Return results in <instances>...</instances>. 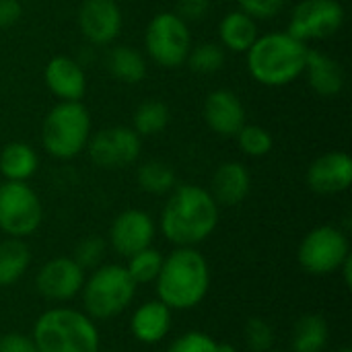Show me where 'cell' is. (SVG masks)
I'll return each instance as SVG.
<instances>
[{"label":"cell","mask_w":352,"mask_h":352,"mask_svg":"<svg viewBox=\"0 0 352 352\" xmlns=\"http://www.w3.org/2000/svg\"><path fill=\"white\" fill-rule=\"evenodd\" d=\"M144 50L161 68H179L192 50L190 25L175 12H157L144 31Z\"/></svg>","instance_id":"obj_7"},{"label":"cell","mask_w":352,"mask_h":352,"mask_svg":"<svg viewBox=\"0 0 352 352\" xmlns=\"http://www.w3.org/2000/svg\"><path fill=\"white\" fill-rule=\"evenodd\" d=\"M237 2H239V10L252 16L254 21L274 19L287 6V0H237Z\"/></svg>","instance_id":"obj_34"},{"label":"cell","mask_w":352,"mask_h":352,"mask_svg":"<svg viewBox=\"0 0 352 352\" xmlns=\"http://www.w3.org/2000/svg\"><path fill=\"white\" fill-rule=\"evenodd\" d=\"M31 338L37 352H99L101 338L95 320L82 309L52 307L35 324Z\"/></svg>","instance_id":"obj_4"},{"label":"cell","mask_w":352,"mask_h":352,"mask_svg":"<svg viewBox=\"0 0 352 352\" xmlns=\"http://www.w3.org/2000/svg\"><path fill=\"white\" fill-rule=\"evenodd\" d=\"M217 352H237V346L231 342H217Z\"/></svg>","instance_id":"obj_39"},{"label":"cell","mask_w":352,"mask_h":352,"mask_svg":"<svg viewBox=\"0 0 352 352\" xmlns=\"http://www.w3.org/2000/svg\"><path fill=\"white\" fill-rule=\"evenodd\" d=\"M0 352H37L31 336L23 332H8L0 336Z\"/></svg>","instance_id":"obj_35"},{"label":"cell","mask_w":352,"mask_h":352,"mask_svg":"<svg viewBox=\"0 0 352 352\" xmlns=\"http://www.w3.org/2000/svg\"><path fill=\"white\" fill-rule=\"evenodd\" d=\"M235 138H237L241 153L254 159L266 157L274 144L272 134L264 126H258V124H243L241 130L235 134Z\"/></svg>","instance_id":"obj_30"},{"label":"cell","mask_w":352,"mask_h":352,"mask_svg":"<svg viewBox=\"0 0 352 352\" xmlns=\"http://www.w3.org/2000/svg\"><path fill=\"white\" fill-rule=\"evenodd\" d=\"M303 72L307 76L311 91L318 93L320 97H336L344 89V82H346L342 64L334 60L332 56L318 52V50L307 52Z\"/></svg>","instance_id":"obj_20"},{"label":"cell","mask_w":352,"mask_h":352,"mask_svg":"<svg viewBox=\"0 0 352 352\" xmlns=\"http://www.w3.org/2000/svg\"><path fill=\"white\" fill-rule=\"evenodd\" d=\"M188 66L196 74H214L223 68L225 64V50L221 43H198L190 50L188 54Z\"/></svg>","instance_id":"obj_29"},{"label":"cell","mask_w":352,"mask_h":352,"mask_svg":"<svg viewBox=\"0 0 352 352\" xmlns=\"http://www.w3.org/2000/svg\"><path fill=\"white\" fill-rule=\"evenodd\" d=\"M202 113L208 128L223 138H233L245 124V107L239 95L231 89H217L208 93Z\"/></svg>","instance_id":"obj_16"},{"label":"cell","mask_w":352,"mask_h":352,"mask_svg":"<svg viewBox=\"0 0 352 352\" xmlns=\"http://www.w3.org/2000/svg\"><path fill=\"white\" fill-rule=\"evenodd\" d=\"M167 352H217V340L206 332L192 330L177 336L169 344Z\"/></svg>","instance_id":"obj_33"},{"label":"cell","mask_w":352,"mask_h":352,"mask_svg":"<svg viewBox=\"0 0 352 352\" xmlns=\"http://www.w3.org/2000/svg\"><path fill=\"white\" fill-rule=\"evenodd\" d=\"M39 157L27 142H8L0 151V175L6 182H27L35 175Z\"/></svg>","instance_id":"obj_22"},{"label":"cell","mask_w":352,"mask_h":352,"mask_svg":"<svg viewBox=\"0 0 352 352\" xmlns=\"http://www.w3.org/2000/svg\"><path fill=\"white\" fill-rule=\"evenodd\" d=\"M155 287L157 299L171 311L194 309L204 301L210 289L208 260L196 248H175L163 258Z\"/></svg>","instance_id":"obj_2"},{"label":"cell","mask_w":352,"mask_h":352,"mask_svg":"<svg viewBox=\"0 0 352 352\" xmlns=\"http://www.w3.org/2000/svg\"><path fill=\"white\" fill-rule=\"evenodd\" d=\"M173 326V311L159 299L144 301L130 318V334L140 344H159L167 338Z\"/></svg>","instance_id":"obj_18"},{"label":"cell","mask_w":352,"mask_h":352,"mask_svg":"<svg viewBox=\"0 0 352 352\" xmlns=\"http://www.w3.org/2000/svg\"><path fill=\"white\" fill-rule=\"evenodd\" d=\"M124 19L116 0H82L78 8V29L93 45H109L118 39Z\"/></svg>","instance_id":"obj_14"},{"label":"cell","mask_w":352,"mask_h":352,"mask_svg":"<svg viewBox=\"0 0 352 352\" xmlns=\"http://www.w3.org/2000/svg\"><path fill=\"white\" fill-rule=\"evenodd\" d=\"M167 196L159 229L171 245L196 248L217 231L221 206L208 190L196 184H184L175 186Z\"/></svg>","instance_id":"obj_1"},{"label":"cell","mask_w":352,"mask_h":352,"mask_svg":"<svg viewBox=\"0 0 352 352\" xmlns=\"http://www.w3.org/2000/svg\"><path fill=\"white\" fill-rule=\"evenodd\" d=\"M330 340V328L324 316L305 314L293 328V352H324Z\"/></svg>","instance_id":"obj_24"},{"label":"cell","mask_w":352,"mask_h":352,"mask_svg":"<svg viewBox=\"0 0 352 352\" xmlns=\"http://www.w3.org/2000/svg\"><path fill=\"white\" fill-rule=\"evenodd\" d=\"M43 80L60 101H80L87 93V74L70 56H54L45 64Z\"/></svg>","instance_id":"obj_17"},{"label":"cell","mask_w":352,"mask_h":352,"mask_svg":"<svg viewBox=\"0 0 352 352\" xmlns=\"http://www.w3.org/2000/svg\"><path fill=\"white\" fill-rule=\"evenodd\" d=\"M107 70L113 78L126 85H136L146 76V60L132 45H116L109 50Z\"/></svg>","instance_id":"obj_25"},{"label":"cell","mask_w":352,"mask_h":352,"mask_svg":"<svg viewBox=\"0 0 352 352\" xmlns=\"http://www.w3.org/2000/svg\"><path fill=\"white\" fill-rule=\"evenodd\" d=\"M23 16V4L19 0H0V29H8Z\"/></svg>","instance_id":"obj_37"},{"label":"cell","mask_w":352,"mask_h":352,"mask_svg":"<svg viewBox=\"0 0 352 352\" xmlns=\"http://www.w3.org/2000/svg\"><path fill=\"white\" fill-rule=\"evenodd\" d=\"M99 352H111V351H99Z\"/></svg>","instance_id":"obj_42"},{"label":"cell","mask_w":352,"mask_h":352,"mask_svg":"<svg viewBox=\"0 0 352 352\" xmlns=\"http://www.w3.org/2000/svg\"><path fill=\"white\" fill-rule=\"evenodd\" d=\"M250 190H252L250 169L239 161H227L217 167L208 192L219 206H237L250 196Z\"/></svg>","instance_id":"obj_19"},{"label":"cell","mask_w":352,"mask_h":352,"mask_svg":"<svg viewBox=\"0 0 352 352\" xmlns=\"http://www.w3.org/2000/svg\"><path fill=\"white\" fill-rule=\"evenodd\" d=\"M163 254L159 250H155L153 245L146 250H140L138 254L130 256L126 262V270L132 276V280L136 285H151L157 280L161 266H163Z\"/></svg>","instance_id":"obj_28"},{"label":"cell","mask_w":352,"mask_h":352,"mask_svg":"<svg viewBox=\"0 0 352 352\" xmlns=\"http://www.w3.org/2000/svg\"><path fill=\"white\" fill-rule=\"evenodd\" d=\"M89 159L101 169H122L138 161L142 140L130 126H111L89 138Z\"/></svg>","instance_id":"obj_11"},{"label":"cell","mask_w":352,"mask_h":352,"mask_svg":"<svg viewBox=\"0 0 352 352\" xmlns=\"http://www.w3.org/2000/svg\"><path fill=\"white\" fill-rule=\"evenodd\" d=\"M41 200L27 182L0 184V231L6 237L25 239L41 227Z\"/></svg>","instance_id":"obj_9"},{"label":"cell","mask_w":352,"mask_h":352,"mask_svg":"<svg viewBox=\"0 0 352 352\" xmlns=\"http://www.w3.org/2000/svg\"><path fill=\"white\" fill-rule=\"evenodd\" d=\"M336 352H352V349L351 346H342V349H338Z\"/></svg>","instance_id":"obj_40"},{"label":"cell","mask_w":352,"mask_h":352,"mask_svg":"<svg viewBox=\"0 0 352 352\" xmlns=\"http://www.w3.org/2000/svg\"><path fill=\"white\" fill-rule=\"evenodd\" d=\"M91 138V113L80 101H60L43 118L41 144L54 159L80 155Z\"/></svg>","instance_id":"obj_6"},{"label":"cell","mask_w":352,"mask_h":352,"mask_svg":"<svg viewBox=\"0 0 352 352\" xmlns=\"http://www.w3.org/2000/svg\"><path fill=\"white\" fill-rule=\"evenodd\" d=\"M85 278L87 272L70 256H56L35 274V289L45 301L68 303L80 295Z\"/></svg>","instance_id":"obj_12"},{"label":"cell","mask_w":352,"mask_h":352,"mask_svg":"<svg viewBox=\"0 0 352 352\" xmlns=\"http://www.w3.org/2000/svg\"><path fill=\"white\" fill-rule=\"evenodd\" d=\"M171 113L167 103L159 101V99H148L144 103H140L132 116V130L142 138V136H155L161 134L167 126H169Z\"/></svg>","instance_id":"obj_26"},{"label":"cell","mask_w":352,"mask_h":352,"mask_svg":"<svg viewBox=\"0 0 352 352\" xmlns=\"http://www.w3.org/2000/svg\"><path fill=\"white\" fill-rule=\"evenodd\" d=\"M136 182L142 192L153 194V196H167L177 186L173 167L167 165L165 161H157V159L146 161L138 167Z\"/></svg>","instance_id":"obj_27"},{"label":"cell","mask_w":352,"mask_h":352,"mask_svg":"<svg viewBox=\"0 0 352 352\" xmlns=\"http://www.w3.org/2000/svg\"><path fill=\"white\" fill-rule=\"evenodd\" d=\"M352 159L349 153L330 151L311 161L307 169V186L314 194L336 196L351 188Z\"/></svg>","instance_id":"obj_15"},{"label":"cell","mask_w":352,"mask_h":352,"mask_svg":"<svg viewBox=\"0 0 352 352\" xmlns=\"http://www.w3.org/2000/svg\"><path fill=\"white\" fill-rule=\"evenodd\" d=\"M105 239L99 235H89L82 237L74 250L72 260L87 272V270H95L97 266L103 264V256H105Z\"/></svg>","instance_id":"obj_32"},{"label":"cell","mask_w":352,"mask_h":352,"mask_svg":"<svg viewBox=\"0 0 352 352\" xmlns=\"http://www.w3.org/2000/svg\"><path fill=\"white\" fill-rule=\"evenodd\" d=\"M210 10V0H177V12L188 25L200 21Z\"/></svg>","instance_id":"obj_36"},{"label":"cell","mask_w":352,"mask_h":352,"mask_svg":"<svg viewBox=\"0 0 352 352\" xmlns=\"http://www.w3.org/2000/svg\"><path fill=\"white\" fill-rule=\"evenodd\" d=\"M342 25L344 6L340 0H301L291 10L287 33L307 43L336 35Z\"/></svg>","instance_id":"obj_10"},{"label":"cell","mask_w":352,"mask_h":352,"mask_svg":"<svg viewBox=\"0 0 352 352\" xmlns=\"http://www.w3.org/2000/svg\"><path fill=\"white\" fill-rule=\"evenodd\" d=\"M270 352H285V351H270Z\"/></svg>","instance_id":"obj_41"},{"label":"cell","mask_w":352,"mask_h":352,"mask_svg":"<svg viewBox=\"0 0 352 352\" xmlns=\"http://www.w3.org/2000/svg\"><path fill=\"white\" fill-rule=\"evenodd\" d=\"M351 256V241L340 227L320 225L311 229L297 250V262L311 276H330Z\"/></svg>","instance_id":"obj_8"},{"label":"cell","mask_w":352,"mask_h":352,"mask_svg":"<svg viewBox=\"0 0 352 352\" xmlns=\"http://www.w3.org/2000/svg\"><path fill=\"white\" fill-rule=\"evenodd\" d=\"M307 52V43L287 31L260 35L245 52L248 72L264 87H287L303 74Z\"/></svg>","instance_id":"obj_3"},{"label":"cell","mask_w":352,"mask_h":352,"mask_svg":"<svg viewBox=\"0 0 352 352\" xmlns=\"http://www.w3.org/2000/svg\"><path fill=\"white\" fill-rule=\"evenodd\" d=\"M136 289L138 285L132 280L126 266L101 264L85 278L80 291L82 311L95 322L118 318L132 305Z\"/></svg>","instance_id":"obj_5"},{"label":"cell","mask_w":352,"mask_h":352,"mask_svg":"<svg viewBox=\"0 0 352 352\" xmlns=\"http://www.w3.org/2000/svg\"><path fill=\"white\" fill-rule=\"evenodd\" d=\"M157 235V225L146 210L126 208L122 210L109 227V243L113 252L122 258H130L140 250L153 245Z\"/></svg>","instance_id":"obj_13"},{"label":"cell","mask_w":352,"mask_h":352,"mask_svg":"<svg viewBox=\"0 0 352 352\" xmlns=\"http://www.w3.org/2000/svg\"><path fill=\"white\" fill-rule=\"evenodd\" d=\"M243 340L250 352H270L274 349V328L264 318H250L243 328Z\"/></svg>","instance_id":"obj_31"},{"label":"cell","mask_w":352,"mask_h":352,"mask_svg":"<svg viewBox=\"0 0 352 352\" xmlns=\"http://www.w3.org/2000/svg\"><path fill=\"white\" fill-rule=\"evenodd\" d=\"M340 274H342V278H344V285H346V289H351L352 287V256H349L344 262H342V266H340V270H338Z\"/></svg>","instance_id":"obj_38"},{"label":"cell","mask_w":352,"mask_h":352,"mask_svg":"<svg viewBox=\"0 0 352 352\" xmlns=\"http://www.w3.org/2000/svg\"><path fill=\"white\" fill-rule=\"evenodd\" d=\"M31 266V250L23 239L0 241V289L16 285Z\"/></svg>","instance_id":"obj_23"},{"label":"cell","mask_w":352,"mask_h":352,"mask_svg":"<svg viewBox=\"0 0 352 352\" xmlns=\"http://www.w3.org/2000/svg\"><path fill=\"white\" fill-rule=\"evenodd\" d=\"M258 37V21H254L241 10L227 12L219 23V39L223 50L245 54Z\"/></svg>","instance_id":"obj_21"}]
</instances>
